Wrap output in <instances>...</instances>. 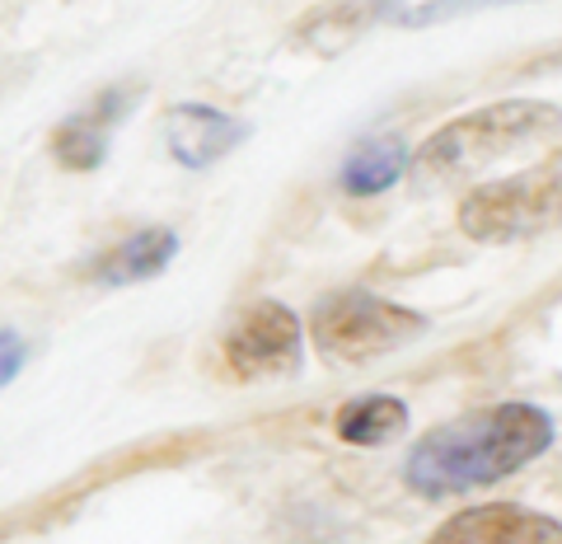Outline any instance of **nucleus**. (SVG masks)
Here are the masks:
<instances>
[{
    "label": "nucleus",
    "instance_id": "obj_1",
    "mask_svg": "<svg viewBox=\"0 0 562 544\" xmlns=\"http://www.w3.org/2000/svg\"><path fill=\"white\" fill-rule=\"evenodd\" d=\"M553 442L549 413L535 403H492L469 418L436 428L427 442H417L403 479L422 498H450L469 488H487L530 465Z\"/></svg>",
    "mask_w": 562,
    "mask_h": 544
},
{
    "label": "nucleus",
    "instance_id": "obj_2",
    "mask_svg": "<svg viewBox=\"0 0 562 544\" xmlns=\"http://www.w3.org/2000/svg\"><path fill=\"white\" fill-rule=\"evenodd\" d=\"M562 136V109L549 99H502L487 109H473L450 118L431 142L413 155L422 179L431 184H460V179H483L516 155L543 151Z\"/></svg>",
    "mask_w": 562,
    "mask_h": 544
},
{
    "label": "nucleus",
    "instance_id": "obj_3",
    "mask_svg": "<svg viewBox=\"0 0 562 544\" xmlns=\"http://www.w3.org/2000/svg\"><path fill=\"white\" fill-rule=\"evenodd\" d=\"M427 329L417 310L394 306L375 291H333L314 306V343L319 353L338 362H366L380 353H394L408 338Z\"/></svg>",
    "mask_w": 562,
    "mask_h": 544
},
{
    "label": "nucleus",
    "instance_id": "obj_4",
    "mask_svg": "<svg viewBox=\"0 0 562 544\" xmlns=\"http://www.w3.org/2000/svg\"><path fill=\"white\" fill-rule=\"evenodd\" d=\"M562 221V174H516L473 188L460 207V225L473 240H520Z\"/></svg>",
    "mask_w": 562,
    "mask_h": 544
},
{
    "label": "nucleus",
    "instance_id": "obj_5",
    "mask_svg": "<svg viewBox=\"0 0 562 544\" xmlns=\"http://www.w3.org/2000/svg\"><path fill=\"white\" fill-rule=\"evenodd\" d=\"M225 362L244 380L295 376L305 362V333L295 310H286L281 301H254L225 333Z\"/></svg>",
    "mask_w": 562,
    "mask_h": 544
},
{
    "label": "nucleus",
    "instance_id": "obj_6",
    "mask_svg": "<svg viewBox=\"0 0 562 544\" xmlns=\"http://www.w3.org/2000/svg\"><path fill=\"white\" fill-rule=\"evenodd\" d=\"M427 544H562V525L516 502H483L450 517Z\"/></svg>",
    "mask_w": 562,
    "mask_h": 544
},
{
    "label": "nucleus",
    "instance_id": "obj_7",
    "mask_svg": "<svg viewBox=\"0 0 562 544\" xmlns=\"http://www.w3.org/2000/svg\"><path fill=\"white\" fill-rule=\"evenodd\" d=\"M136 95L140 90H127V85H117V90H103L90 109L66 118L57 136H52V155L70 169V174H90L99 169L103 160H109V136L122 118H127V109H136Z\"/></svg>",
    "mask_w": 562,
    "mask_h": 544
},
{
    "label": "nucleus",
    "instance_id": "obj_8",
    "mask_svg": "<svg viewBox=\"0 0 562 544\" xmlns=\"http://www.w3.org/2000/svg\"><path fill=\"white\" fill-rule=\"evenodd\" d=\"M244 122L211 109V103H179L165 118V136H169V155L183 169H206L216 165L221 155H231L244 142Z\"/></svg>",
    "mask_w": 562,
    "mask_h": 544
},
{
    "label": "nucleus",
    "instance_id": "obj_9",
    "mask_svg": "<svg viewBox=\"0 0 562 544\" xmlns=\"http://www.w3.org/2000/svg\"><path fill=\"white\" fill-rule=\"evenodd\" d=\"M403 0H338V5H328L319 14H310V20L301 24V43L314 47V52H324V57H338V52L351 43V38H361L371 24L380 20H403Z\"/></svg>",
    "mask_w": 562,
    "mask_h": 544
},
{
    "label": "nucleus",
    "instance_id": "obj_10",
    "mask_svg": "<svg viewBox=\"0 0 562 544\" xmlns=\"http://www.w3.org/2000/svg\"><path fill=\"white\" fill-rule=\"evenodd\" d=\"M408 160L413 155H408V146H403L398 136H371V142H361L342 160L338 184H342V192H351V198H375V192L394 188L403 179Z\"/></svg>",
    "mask_w": 562,
    "mask_h": 544
},
{
    "label": "nucleus",
    "instance_id": "obj_11",
    "mask_svg": "<svg viewBox=\"0 0 562 544\" xmlns=\"http://www.w3.org/2000/svg\"><path fill=\"white\" fill-rule=\"evenodd\" d=\"M173 254H179V235L150 225V231H136L132 240H122L117 249L103 254L94 277L103 287H127V282H140V277H155L160 268H169Z\"/></svg>",
    "mask_w": 562,
    "mask_h": 544
},
{
    "label": "nucleus",
    "instance_id": "obj_12",
    "mask_svg": "<svg viewBox=\"0 0 562 544\" xmlns=\"http://www.w3.org/2000/svg\"><path fill=\"white\" fill-rule=\"evenodd\" d=\"M333 428H338L347 446H390L394 436H403V428H408V403L394 395H361V399L342 403Z\"/></svg>",
    "mask_w": 562,
    "mask_h": 544
},
{
    "label": "nucleus",
    "instance_id": "obj_13",
    "mask_svg": "<svg viewBox=\"0 0 562 544\" xmlns=\"http://www.w3.org/2000/svg\"><path fill=\"white\" fill-rule=\"evenodd\" d=\"M14 376V333H5V380Z\"/></svg>",
    "mask_w": 562,
    "mask_h": 544
}]
</instances>
